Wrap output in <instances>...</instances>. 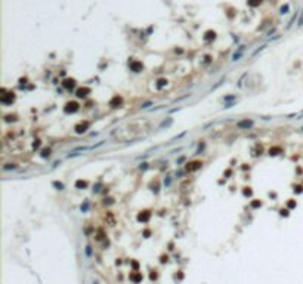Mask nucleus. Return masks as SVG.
I'll list each match as a JSON object with an SVG mask.
<instances>
[{
	"instance_id": "nucleus-1",
	"label": "nucleus",
	"mask_w": 303,
	"mask_h": 284,
	"mask_svg": "<svg viewBox=\"0 0 303 284\" xmlns=\"http://www.w3.org/2000/svg\"><path fill=\"white\" fill-rule=\"evenodd\" d=\"M77 110H79V105H77L75 102H70V104H67L65 111H67V113H70V111H71V113H74V111H77Z\"/></svg>"
},
{
	"instance_id": "nucleus-2",
	"label": "nucleus",
	"mask_w": 303,
	"mask_h": 284,
	"mask_svg": "<svg viewBox=\"0 0 303 284\" xmlns=\"http://www.w3.org/2000/svg\"><path fill=\"white\" fill-rule=\"evenodd\" d=\"M87 92H89V89H80L77 93H79V96H80V98H83V96H86L84 93H87Z\"/></svg>"
},
{
	"instance_id": "nucleus-3",
	"label": "nucleus",
	"mask_w": 303,
	"mask_h": 284,
	"mask_svg": "<svg viewBox=\"0 0 303 284\" xmlns=\"http://www.w3.org/2000/svg\"><path fill=\"white\" fill-rule=\"evenodd\" d=\"M64 86H65V88H70V86L73 88V86H74V80H71V81H70V80H67V81H65V83H64Z\"/></svg>"
}]
</instances>
